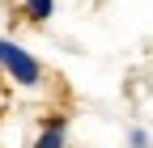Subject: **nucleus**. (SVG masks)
<instances>
[{
    "mask_svg": "<svg viewBox=\"0 0 153 148\" xmlns=\"http://www.w3.org/2000/svg\"><path fill=\"white\" fill-rule=\"evenodd\" d=\"M0 68H4L13 81H22V85H34V81H38V64H34L17 42H9V38H0Z\"/></svg>",
    "mask_w": 153,
    "mask_h": 148,
    "instance_id": "1",
    "label": "nucleus"
},
{
    "mask_svg": "<svg viewBox=\"0 0 153 148\" xmlns=\"http://www.w3.org/2000/svg\"><path fill=\"white\" fill-rule=\"evenodd\" d=\"M34 148H64V123H51L43 136H38V144Z\"/></svg>",
    "mask_w": 153,
    "mask_h": 148,
    "instance_id": "2",
    "label": "nucleus"
},
{
    "mask_svg": "<svg viewBox=\"0 0 153 148\" xmlns=\"http://www.w3.org/2000/svg\"><path fill=\"white\" fill-rule=\"evenodd\" d=\"M55 9V0H30V17H38V21H47Z\"/></svg>",
    "mask_w": 153,
    "mask_h": 148,
    "instance_id": "3",
    "label": "nucleus"
}]
</instances>
